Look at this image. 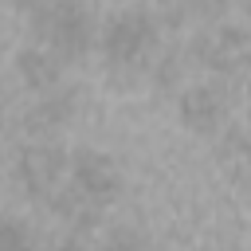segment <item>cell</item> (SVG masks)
Instances as JSON below:
<instances>
[{
  "label": "cell",
  "instance_id": "30bf717a",
  "mask_svg": "<svg viewBox=\"0 0 251 251\" xmlns=\"http://www.w3.org/2000/svg\"><path fill=\"white\" fill-rule=\"evenodd\" d=\"M180 82V59L176 55H165L157 67H153V86L157 90H173Z\"/></svg>",
  "mask_w": 251,
  "mask_h": 251
},
{
  "label": "cell",
  "instance_id": "4fadbf2b",
  "mask_svg": "<svg viewBox=\"0 0 251 251\" xmlns=\"http://www.w3.org/2000/svg\"><path fill=\"white\" fill-rule=\"evenodd\" d=\"M243 8H247V16H251V0H243Z\"/></svg>",
  "mask_w": 251,
  "mask_h": 251
},
{
  "label": "cell",
  "instance_id": "8fae6325",
  "mask_svg": "<svg viewBox=\"0 0 251 251\" xmlns=\"http://www.w3.org/2000/svg\"><path fill=\"white\" fill-rule=\"evenodd\" d=\"M216 39H220V47H224V51H231V55H239V51L247 47V31H243V27H235V24L216 27Z\"/></svg>",
  "mask_w": 251,
  "mask_h": 251
},
{
  "label": "cell",
  "instance_id": "277c9868",
  "mask_svg": "<svg viewBox=\"0 0 251 251\" xmlns=\"http://www.w3.org/2000/svg\"><path fill=\"white\" fill-rule=\"evenodd\" d=\"M71 188H75L90 208H98V204H110V200L118 196L122 180H118V173H114V165H110L106 153L78 149V153L71 157Z\"/></svg>",
  "mask_w": 251,
  "mask_h": 251
},
{
  "label": "cell",
  "instance_id": "3957f363",
  "mask_svg": "<svg viewBox=\"0 0 251 251\" xmlns=\"http://www.w3.org/2000/svg\"><path fill=\"white\" fill-rule=\"evenodd\" d=\"M71 169V157L51 145V141H39V145H27L16 161V176L24 184L27 196H39V200H51V192L59 188V176Z\"/></svg>",
  "mask_w": 251,
  "mask_h": 251
},
{
  "label": "cell",
  "instance_id": "52a82bcc",
  "mask_svg": "<svg viewBox=\"0 0 251 251\" xmlns=\"http://www.w3.org/2000/svg\"><path fill=\"white\" fill-rule=\"evenodd\" d=\"M16 71L24 78V86H31L35 94H47L59 86V75H63V63L51 55V51H39V47H24L16 55Z\"/></svg>",
  "mask_w": 251,
  "mask_h": 251
},
{
  "label": "cell",
  "instance_id": "7c38bea8",
  "mask_svg": "<svg viewBox=\"0 0 251 251\" xmlns=\"http://www.w3.org/2000/svg\"><path fill=\"white\" fill-rule=\"evenodd\" d=\"M157 8H176V4H184V0H153Z\"/></svg>",
  "mask_w": 251,
  "mask_h": 251
},
{
  "label": "cell",
  "instance_id": "ba28073f",
  "mask_svg": "<svg viewBox=\"0 0 251 251\" xmlns=\"http://www.w3.org/2000/svg\"><path fill=\"white\" fill-rule=\"evenodd\" d=\"M0 251H31V235L20 220L0 216Z\"/></svg>",
  "mask_w": 251,
  "mask_h": 251
},
{
  "label": "cell",
  "instance_id": "5bb4252c",
  "mask_svg": "<svg viewBox=\"0 0 251 251\" xmlns=\"http://www.w3.org/2000/svg\"><path fill=\"white\" fill-rule=\"evenodd\" d=\"M247 118H251V110H247Z\"/></svg>",
  "mask_w": 251,
  "mask_h": 251
},
{
  "label": "cell",
  "instance_id": "6da1fadb",
  "mask_svg": "<svg viewBox=\"0 0 251 251\" xmlns=\"http://www.w3.org/2000/svg\"><path fill=\"white\" fill-rule=\"evenodd\" d=\"M27 27L59 63H78L94 47V16L82 8V0H43L27 16Z\"/></svg>",
  "mask_w": 251,
  "mask_h": 251
},
{
  "label": "cell",
  "instance_id": "9c48e42d",
  "mask_svg": "<svg viewBox=\"0 0 251 251\" xmlns=\"http://www.w3.org/2000/svg\"><path fill=\"white\" fill-rule=\"evenodd\" d=\"M247 137H243V129H231V126H224L220 129V145H216V153L224 157V161H235V157H247Z\"/></svg>",
  "mask_w": 251,
  "mask_h": 251
},
{
  "label": "cell",
  "instance_id": "8992f818",
  "mask_svg": "<svg viewBox=\"0 0 251 251\" xmlns=\"http://www.w3.org/2000/svg\"><path fill=\"white\" fill-rule=\"evenodd\" d=\"M180 118L192 133H220L224 129V102L212 86H192L180 94Z\"/></svg>",
  "mask_w": 251,
  "mask_h": 251
},
{
  "label": "cell",
  "instance_id": "5b68a950",
  "mask_svg": "<svg viewBox=\"0 0 251 251\" xmlns=\"http://www.w3.org/2000/svg\"><path fill=\"white\" fill-rule=\"evenodd\" d=\"M75 106H78V90L55 86V90L39 94V102L27 110L24 126H27V133H55V129H63L75 118Z\"/></svg>",
  "mask_w": 251,
  "mask_h": 251
},
{
  "label": "cell",
  "instance_id": "7a4b0ae2",
  "mask_svg": "<svg viewBox=\"0 0 251 251\" xmlns=\"http://www.w3.org/2000/svg\"><path fill=\"white\" fill-rule=\"evenodd\" d=\"M157 20L149 12H118L102 31L106 63H145L157 43Z\"/></svg>",
  "mask_w": 251,
  "mask_h": 251
}]
</instances>
